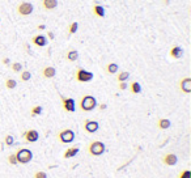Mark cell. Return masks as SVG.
Wrapping results in <instances>:
<instances>
[{
	"mask_svg": "<svg viewBox=\"0 0 191 178\" xmlns=\"http://www.w3.org/2000/svg\"><path fill=\"white\" fill-rule=\"evenodd\" d=\"M105 151H106L105 144L99 140L90 141L89 146H88V153H89L90 156H93V157H96V156H102L105 153Z\"/></svg>",
	"mask_w": 191,
	"mask_h": 178,
	"instance_id": "6da1fadb",
	"label": "cell"
},
{
	"mask_svg": "<svg viewBox=\"0 0 191 178\" xmlns=\"http://www.w3.org/2000/svg\"><path fill=\"white\" fill-rule=\"evenodd\" d=\"M97 107V99L90 94L83 96L80 99V109L83 111H92Z\"/></svg>",
	"mask_w": 191,
	"mask_h": 178,
	"instance_id": "7a4b0ae2",
	"label": "cell"
},
{
	"mask_svg": "<svg viewBox=\"0 0 191 178\" xmlns=\"http://www.w3.org/2000/svg\"><path fill=\"white\" fill-rule=\"evenodd\" d=\"M14 155H16V159H17V162H19V164L25 165V164H29L33 160V152L29 148H20Z\"/></svg>",
	"mask_w": 191,
	"mask_h": 178,
	"instance_id": "3957f363",
	"label": "cell"
},
{
	"mask_svg": "<svg viewBox=\"0 0 191 178\" xmlns=\"http://www.w3.org/2000/svg\"><path fill=\"white\" fill-rule=\"evenodd\" d=\"M58 139H59L60 143L64 144H71L75 140V132L71 128H64L58 134Z\"/></svg>",
	"mask_w": 191,
	"mask_h": 178,
	"instance_id": "277c9868",
	"label": "cell"
},
{
	"mask_svg": "<svg viewBox=\"0 0 191 178\" xmlns=\"http://www.w3.org/2000/svg\"><path fill=\"white\" fill-rule=\"evenodd\" d=\"M93 77H94L93 72L86 71L84 68H79L76 71V80L79 83H89V81L93 80Z\"/></svg>",
	"mask_w": 191,
	"mask_h": 178,
	"instance_id": "5b68a950",
	"label": "cell"
},
{
	"mask_svg": "<svg viewBox=\"0 0 191 178\" xmlns=\"http://www.w3.org/2000/svg\"><path fill=\"white\" fill-rule=\"evenodd\" d=\"M33 9H34V7H33V4L29 1L20 3L19 7H17V12H19L20 16H29V14H32Z\"/></svg>",
	"mask_w": 191,
	"mask_h": 178,
	"instance_id": "8992f818",
	"label": "cell"
},
{
	"mask_svg": "<svg viewBox=\"0 0 191 178\" xmlns=\"http://www.w3.org/2000/svg\"><path fill=\"white\" fill-rule=\"evenodd\" d=\"M62 105H63V109H64L67 113H74L76 110V104H75V99L68 97V98H64L62 97Z\"/></svg>",
	"mask_w": 191,
	"mask_h": 178,
	"instance_id": "52a82bcc",
	"label": "cell"
},
{
	"mask_svg": "<svg viewBox=\"0 0 191 178\" xmlns=\"http://www.w3.org/2000/svg\"><path fill=\"white\" fill-rule=\"evenodd\" d=\"M22 138L25 139V141H28V143H35V141L39 139V134L37 130H28V131H25L22 134Z\"/></svg>",
	"mask_w": 191,
	"mask_h": 178,
	"instance_id": "ba28073f",
	"label": "cell"
},
{
	"mask_svg": "<svg viewBox=\"0 0 191 178\" xmlns=\"http://www.w3.org/2000/svg\"><path fill=\"white\" fill-rule=\"evenodd\" d=\"M99 128V125L97 120H90V119H86L84 120V130L89 134H94V132L98 131Z\"/></svg>",
	"mask_w": 191,
	"mask_h": 178,
	"instance_id": "9c48e42d",
	"label": "cell"
},
{
	"mask_svg": "<svg viewBox=\"0 0 191 178\" xmlns=\"http://www.w3.org/2000/svg\"><path fill=\"white\" fill-rule=\"evenodd\" d=\"M179 89L181 92H183L185 94H189L191 93V77H183L181 81H179Z\"/></svg>",
	"mask_w": 191,
	"mask_h": 178,
	"instance_id": "30bf717a",
	"label": "cell"
},
{
	"mask_svg": "<svg viewBox=\"0 0 191 178\" xmlns=\"http://www.w3.org/2000/svg\"><path fill=\"white\" fill-rule=\"evenodd\" d=\"M161 161L165 165H168V166H174V165H177V162H178V157H177V155H174V153H166V155L161 159Z\"/></svg>",
	"mask_w": 191,
	"mask_h": 178,
	"instance_id": "8fae6325",
	"label": "cell"
},
{
	"mask_svg": "<svg viewBox=\"0 0 191 178\" xmlns=\"http://www.w3.org/2000/svg\"><path fill=\"white\" fill-rule=\"evenodd\" d=\"M55 75H56V69L53 66H47V67L42 69V76L45 79H53V77H55Z\"/></svg>",
	"mask_w": 191,
	"mask_h": 178,
	"instance_id": "7c38bea8",
	"label": "cell"
},
{
	"mask_svg": "<svg viewBox=\"0 0 191 178\" xmlns=\"http://www.w3.org/2000/svg\"><path fill=\"white\" fill-rule=\"evenodd\" d=\"M32 42H33V45H35V46L43 47L47 45V38L45 37L43 34H38V35H35V37H33Z\"/></svg>",
	"mask_w": 191,
	"mask_h": 178,
	"instance_id": "4fadbf2b",
	"label": "cell"
},
{
	"mask_svg": "<svg viewBox=\"0 0 191 178\" xmlns=\"http://www.w3.org/2000/svg\"><path fill=\"white\" fill-rule=\"evenodd\" d=\"M79 151H80V148L76 146H74V147H69L68 149H66L64 151V153H63V159H72V157H75V156L79 153Z\"/></svg>",
	"mask_w": 191,
	"mask_h": 178,
	"instance_id": "5bb4252c",
	"label": "cell"
},
{
	"mask_svg": "<svg viewBox=\"0 0 191 178\" xmlns=\"http://www.w3.org/2000/svg\"><path fill=\"white\" fill-rule=\"evenodd\" d=\"M42 7L46 11H53L58 7V0H42Z\"/></svg>",
	"mask_w": 191,
	"mask_h": 178,
	"instance_id": "9a60e30c",
	"label": "cell"
},
{
	"mask_svg": "<svg viewBox=\"0 0 191 178\" xmlns=\"http://www.w3.org/2000/svg\"><path fill=\"white\" fill-rule=\"evenodd\" d=\"M170 126H172V122L168 118H160L157 120V127L160 130H168Z\"/></svg>",
	"mask_w": 191,
	"mask_h": 178,
	"instance_id": "2e32d148",
	"label": "cell"
},
{
	"mask_svg": "<svg viewBox=\"0 0 191 178\" xmlns=\"http://www.w3.org/2000/svg\"><path fill=\"white\" fill-rule=\"evenodd\" d=\"M182 55H183V50H182L179 46L172 47V50H170V56H172V58L179 59V58H182Z\"/></svg>",
	"mask_w": 191,
	"mask_h": 178,
	"instance_id": "e0dca14e",
	"label": "cell"
},
{
	"mask_svg": "<svg viewBox=\"0 0 191 178\" xmlns=\"http://www.w3.org/2000/svg\"><path fill=\"white\" fill-rule=\"evenodd\" d=\"M66 58H67V60H69V62H76L79 59V53L76 50H69L67 53V55H66Z\"/></svg>",
	"mask_w": 191,
	"mask_h": 178,
	"instance_id": "ac0fdd59",
	"label": "cell"
},
{
	"mask_svg": "<svg viewBox=\"0 0 191 178\" xmlns=\"http://www.w3.org/2000/svg\"><path fill=\"white\" fill-rule=\"evenodd\" d=\"M118 69H119V67H118L117 63H109V64L106 66V71L110 75H115L118 72Z\"/></svg>",
	"mask_w": 191,
	"mask_h": 178,
	"instance_id": "d6986e66",
	"label": "cell"
},
{
	"mask_svg": "<svg viewBox=\"0 0 191 178\" xmlns=\"http://www.w3.org/2000/svg\"><path fill=\"white\" fill-rule=\"evenodd\" d=\"M93 13L96 14L97 17H104L105 16V8L102 7V5H94L93 7Z\"/></svg>",
	"mask_w": 191,
	"mask_h": 178,
	"instance_id": "ffe728a7",
	"label": "cell"
},
{
	"mask_svg": "<svg viewBox=\"0 0 191 178\" xmlns=\"http://www.w3.org/2000/svg\"><path fill=\"white\" fill-rule=\"evenodd\" d=\"M130 90H131V93H134V94H138V93H140L141 92L140 84H139L138 81H134V83H131V85H130Z\"/></svg>",
	"mask_w": 191,
	"mask_h": 178,
	"instance_id": "44dd1931",
	"label": "cell"
},
{
	"mask_svg": "<svg viewBox=\"0 0 191 178\" xmlns=\"http://www.w3.org/2000/svg\"><path fill=\"white\" fill-rule=\"evenodd\" d=\"M43 109H42V106H39V105H35V106H33L32 109H30V114H32V117H37V115H41Z\"/></svg>",
	"mask_w": 191,
	"mask_h": 178,
	"instance_id": "7402d4cb",
	"label": "cell"
},
{
	"mask_svg": "<svg viewBox=\"0 0 191 178\" xmlns=\"http://www.w3.org/2000/svg\"><path fill=\"white\" fill-rule=\"evenodd\" d=\"M128 77H130V72L122 71V72H119V74H118L117 80H118V83H120V81H127V80H128Z\"/></svg>",
	"mask_w": 191,
	"mask_h": 178,
	"instance_id": "603a6c76",
	"label": "cell"
},
{
	"mask_svg": "<svg viewBox=\"0 0 191 178\" xmlns=\"http://www.w3.org/2000/svg\"><path fill=\"white\" fill-rule=\"evenodd\" d=\"M17 86V81L14 79H7L5 80V88L7 89H14Z\"/></svg>",
	"mask_w": 191,
	"mask_h": 178,
	"instance_id": "cb8c5ba5",
	"label": "cell"
},
{
	"mask_svg": "<svg viewBox=\"0 0 191 178\" xmlns=\"http://www.w3.org/2000/svg\"><path fill=\"white\" fill-rule=\"evenodd\" d=\"M20 79L22 81H29L32 79V74H30V71H21L20 72Z\"/></svg>",
	"mask_w": 191,
	"mask_h": 178,
	"instance_id": "d4e9b609",
	"label": "cell"
},
{
	"mask_svg": "<svg viewBox=\"0 0 191 178\" xmlns=\"http://www.w3.org/2000/svg\"><path fill=\"white\" fill-rule=\"evenodd\" d=\"M13 143H14V138L12 136V135H5V138H4V144L5 146H8V147H11V146H13Z\"/></svg>",
	"mask_w": 191,
	"mask_h": 178,
	"instance_id": "484cf974",
	"label": "cell"
},
{
	"mask_svg": "<svg viewBox=\"0 0 191 178\" xmlns=\"http://www.w3.org/2000/svg\"><path fill=\"white\" fill-rule=\"evenodd\" d=\"M11 68H12V71L13 72H21L22 71V64L19 62H14V63H12L11 64Z\"/></svg>",
	"mask_w": 191,
	"mask_h": 178,
	"instance_id": "4316f807",
	"label": "cell"
},
{
	"mask_svg": "<svg viewBox=\"0 0 191 178\" xmlns=\"http://www.w3.org/2000/svg\"><path fill=\"white\" fill-rule=\"evenodd\" d=\"M8 164L13 165V166L19 165V162H17V159H16V155H14V153H11V155L8 156Z\"/></svg>",
	"mask_w": 191,
	"mask_h": 178,
	"instance_id": "83f0119b",
	"label": "cell"
},
{
	"mask_svg": "<svg viewBox=\"0 0 191 178\" xmlns=\"http://www.w3.org/2000/svg\"><path fill=\"white\" fill-rule=\"evenodd\" d=\"M79 29V24L77 22H71V25L68 26V33L69 34H75Z\"/></svg>",
	"mask_w": 191,
	"mask_h": 178,
	"instance_id": "f1b7e54d",
	"label": "cell"
},
{
	"mask_svg": "<svg viewBox=\"0 0 191 178\" xmlns=\"http://www.w3.org/2000/svg\"><path fill=\"white\" fill-rule=\"evenodd\" d=\"M178 178H191V170H189V169L182 170L179 173V176H178Z\"/></svg>",
	"mask_w": 191,
	"mask_h": 178,
	"instance_id": "f546056e",
	"label": "cell"
},
{
	"mask_svg": "<svg viewBox=\"0 0 191 178\" xmlns=\"http://www.w3.org/2000/svg\"><path fill=\"white\" fill-rule=\"evenodd\" d=\"M33 178H47V174H46V172H43V170H38L33 174Z\"/></svg>",
	"mask_w": 191,
	"mask_h": 178,
	"instance_id": "4dcf8cb0",
	"label": "cell"
},
{
	"mask_svg": "<svg viewBox=\"0 0 191 178\" xmlns=\"http://www.w3.org/2000/svg\"><path fill=\"white\" fill-rule=\"evenodd\" d=\"M118 88H119L120 90H126L127 88H128V85H127V83H126V81H120V83H119V85H118Z\"/></svg>",
	"mask_w": 191,
	"mask_h": 178,
	"instance_id": "1f68e13d",
	"label": "cell"
},
{
	"mask_svg": "<svg viewBox=\"0 0 191 178\" xmlns=\"http://www.w3.org/2000/svg\"><path fill=\"white\" fill-rule=\"evenodd\" d=\"M3 64H5V66L11 64V60H9V58H4V59H3Z\"/></svg>",
	"mask_w": 191,
	"mask_h": 178,
	"instance_id": "d6a6232c",
	"label": "cell"
},
{
	"mask_svg": "<svg viewBox=\"0 0 191 178\" xmlns=\"http://www.w3.org/2000/svg\"><path fill=\"white\" fill-rule=\"evenodd\" d=\"M47 35H48V38H50V40H54V38H55V37H54V33L53 32H48Z\"/></svg>",
	"mask_w": 191,
	"mask_h": 178,
	"instance_id": "836d02e7",
	"label": "cell"
},
{
	"mask_svg": "<svg viewBox=\"0 0 191 178\" xmlns=\"http://www.w3.org/2000/svg\"><path fill=\"white\" fill-rule=\"evenodd\" d=\"M99 109H101V110H105V109H106V105H105V104H101V105H99Z\"/></svg>",
	"mask_w": 191,
	"mask_h": 178,
	"instance_id": "e575fe53",
	"label": "cell"
},
{
	"mask_svg": "<svg viewBox=\"0 0 191 178\" xmlns=\"http://www.w3.org/2000/svg\"><path fill=\"white\" fill-rule=\"evenodd\" d=\"M38 29L39 30H45V29H46V26H45V25H38Z\"/></svg>",
	"mask_w": 191,
	"mask_h": 178,
	"instance_id": "d590c367",
	"label": "cell"
},
{
	"mask_svg": "<svg viewBox=\"0 0 191 178\" xmlns=\"http://www.w3.org/2000/svg\"><path fill=\"white\" fill-rule=\"evenodd\" d=\"M165 1H169V0H165Z\"/></svg>",
	"mask_w": 191,
	"mask_h": 178,
	"instance_id": "8d00e7d4",
	"label": "cell"
}]
</instances>
